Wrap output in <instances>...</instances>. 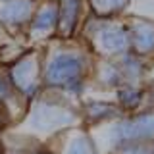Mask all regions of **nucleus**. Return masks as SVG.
Here are the masks:
<instances>
[{"label":"nucleus","mask_w":154,"mask_h":154,"mask_svg":"<svg viewBox=\"0 0 154 154\" xmlns=\"http://www.w3.org/2000/svg\"><path fill=\"white\" fill-rule=\"evenodd\" d=\"M8 77L25 102H35L38 96V91H41L38 64L35 56H23L19 60H16L8 69Z\"/></svg>","instance_id":"4"},{"label":"nucleus","mask_w":154,"mask_h":154,"mask_svg":"<svg viewBox=\"0 0 154 154\" xmlns=\"http://www.w3.org/2000/svg\"><path fill=\"white\" fill-rule=\"evenodd\" d=\"M33 12L31 0H4L0 6V21L8 27H16L29 19Z\"/></svg>","instance_id":"5"},{"label":"nucleus","mask_w":154,"mask_h":154,"mask_svg":"<svg viewBox=\"0 0 154 154\" xmlns=\"http://www.w3.org/2000/svg\"><path fill=\"white\" fill-rule=\"evenodd\" d=\"M116 100H118L119 108L135 110L143 102V93L139 89H135V87H119L116 91Z\"/></svg>","instance_id":"9"},{"label":"nucleus","mask_w":154,"mask_h":154,"mask_svg":"<svg viewBox=\"0 0 154 154\" xmlns=\"http://www.w3.org/2000/svg\"><path fill=\"white\" fill-rule=\"evenodd\" d=\"M133 42L139 50H150V48H154V27H148L144 23L137 25L135 33H133Z\"/></svg>","instance_id":"12"},{"label":"nucleus","mask_w":154,"mask_h":154,"mask_svg":"<svg viewBox=\"0 0 154 154\" xmlns=\"http://www.w3.org/2000/svg\"><path fill=\"white\" fill-rule=\"evenodd\" d=\"M19 98V93L16 91V87L12 85L8 77V71H0V102H4L12 110V104Z\"/></svg>","instance_id":"13"},{"label":"nucleus","mask_w":154,"mask_h":154,"mask_svg":"<svg viewBox=\"0 0 154 154\" xmlns=\"http://www.w3.org/2000/svg\"><path fill=\"white\" fill-rule=\"evenodd\" d=\"M104 139V154H110L116 146L125 143H154V110L118 119L106 129Z\"/></svg>","instance_id":"2"},{"label":"nucleus","mask_w":154,"mask_h":154,"mask_svg":"<svg viewBox=\"0 0 154 154\" xmlns=\"http://www.w3.org/2000/svg\"><path fill=\"white\" fill-rule=\"evenodd\" d=\"M56 19H58V10L52 6H46L45 10L37 14L35 21H33V31L35 33H45L48 29H52L56 25Z\"/></svg>","instance_id":"10"},{"label":"nucleus","mask_w":154,"mask_h":154,"mask_svg":"<svg viewBox=\"0 0 154 154\" xmlns=\"http://www.w3.org/2000/svg\"><path fill=\"white\" fill-rule=\"evenodd\" d=\"M77 122V116L71 108L60 102L37 98L27 114V129L37 137H48L62 129L71 127Z\"/></svg>","instance_id":"1"},{"label":"nucleus","mask_w":154,"mask_h":154,"mask_svg":"<svg viewBox=\"0 0 154 154\" xmlns=\"http://www.w3.org/2000/svg\"><path fill=\"white\" fill-rule=\"evenodd\" d=\"M83 69L85 62L81 56L71 54V52H58L52 56V60L46 64L45 73H42V81L48 87H62L73 83L77 79H83Z\"/></svg>","instance_id":"3"},{"label":"nucleus","mask_w":154,"mask_h":154,"mask_svg":"<svg viewBox=\"0 0 154 154\" xmlns=\"http://www.w3.org/2000/svg\"><path fill=\"white\" fill-rule=\"evenodd\" d=\"M62 154H100V148L89 133L79 131L67 139Z\"/></svg>","instance_id":"7"},{"label":"nucleus","mask_w":154,"mask_h":154,"mask_svg":"<svg viewBox=\"0 0 154 154\" xmlns=\"http://www.w3.org/2000/svg\"><path fill=\"white\" fill-rule=\"evenodd\" d=\"M12 122H14L12 110H10L4 102H0V135H2L10 127V125H12Z\"/></svg>","instance_id":"15"},{"label":"nucleus","mask_w":154,"mask_h":154,"mask_svg":"<svg viewBox=\"0 0 154 154\" xmlns=\"http://www.w3.org/2000/svg\"><path fill=\"white\" fill-rule=\"evenodd\" d=\"M100 45L108 52H122L127 46V33L122 27H110L102 31L100 35Z\"/></svg>","instance_id":"8"},{"label":"nucleus","mask_w":154,"mask_h":154,"mask_svg":"<svg viewBox=\"0 0 154 154\" xmlns=\"http://www.w3.org/2000/svg\"><path fill=\"white\" fill-rule=\"evenodd\" d=\"M122 108L114 102H102V100H91L85 106V116L91 123H106L118 119Z\"/></svg>","instance_id":"6"},{"label":"nucleus","mask_w":154,"mask_h":154,"mask_svg":"<svg viewBox=\"0 0 154 154\" xmlns=\"http://www.w3.org/2000/svg\"><path fill=\"white\" fill-rule=\"evenodd\" d=\"M102 8H108V10H118L125 4V0H100Z\"/></svg>","instance_id":"16"},{"label":"nucleus","mask_w":154,"mask_h":154,"mask_svg":"<svg viewBox=\"0 0 154 154\" xmlns=\"http://www.w3.org/2000/svg\"><path fill=\"white\" fill-rule=\"evenodd\" d=\"M0 154H4V152H2V146H0Z\"/></svg>","instance_id":"17"},{"label":"nucleus","mask_w":154,"mask_h":154,"mask_svg":"<svg viewBox=\"0 0 154 154\" xmlns=\"http://www.w3.org/2000/svg\"><path fill=\"white\" fill-rule=\"evenodd\" d=\"M110 154H154V143H125Z\"/></svg>","instance_id":"14"},{"label":"nucleus","mask_w":154,"mask_h":154,"mask_svg":"<svg viewBox=\"0 0 154 154\" xmlns=\"http://www.w3.org/2000/svg\"><path fill=\"white\" fill-rule=\"evenodd\" d=\"M77 12H79V2L77 0H64L62 12H60V25H62V31L64 33L73 29L75 19H77Z\"/></svg>","instance_id":"11"}]
</instances>
